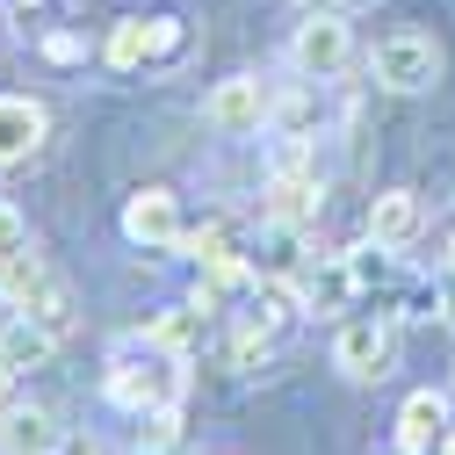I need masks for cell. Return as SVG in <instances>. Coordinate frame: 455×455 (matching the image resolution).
<instances>
[{"mask_svg":"<svg viewBox=\"0 0 455 455\" xmlns=\"http://www.w3.org/2000/svg\"><path fill=\"white\" fill-rule=\"evenodd\" d=\"M174 253H181V260H196V267H217V260H253V246H246V232H239V217H203V224H188Z\"/></svg>","mask_w":455,"mask_h":455,"instance_id":"13","label":"cell"},{"mask_svg":"<svg viewBox=\"0 0 455 455\" xmlns=\"http://www.w3.org/2000/svg\"><path fill=\"white\" fill-rule=\"evenodd\" d=\"M311 124H318V101L311 94H282L275 101V138H311Z\"/></svg>","mask_w":455,"mask_h":455,"instance_id":"19","label":"cell"},{"mask_svg":"<svg viewBox=\"0 0 455 455\" xmlns=\"http://www.w3.org/2000/svg\"><path fill=\"white\" fill-rule=\"evenodd\" d=\"M318 203H325L318 166H297V174H267V203H260V217H267V224H311Z\"/></svg>","mask_w":455,"mask_h":455,"instance_id":"12","label":"cell"},{"mask_svg":"<svg viewBox=\"0 0 455 455\" xmlns=\"http://www.w3.org/2000/svg\"><path fill=\"white\" fill-rule=\"evenodd\" d=\"M441 44L427 36V29H397V36H383L376 44V59H369V73H376V87H390V94H427L434 80H441Z\"/></svg>","mask_w":455,"mask_h":455,"instance_id":"4","label":"cell"},{"mask_svg":"<svg viewBox=\"0 0 455 455\" xmlns=\"http://www.w3.org/2000/svg\"><path fill=\"white\" fill-rule=\"evenodd\" d=\"M44 138H51L44 101H29V94H0V166L36 159V152H44Z\"/></svg>","mask_w":455,"mask_h":455,"instance_id":"10","label":"cell"},{"mask_svg":"<svg viewBox=\"0 0 455 455\" xmlns=\"http://www.w3.org/2000/svg\"><path fill=\"white\" fill-rule=\"evenodd\" d=\"M0 455H66V427H59V412H44V405L0 412Z\"/></svg>","mask_w":455,"mask_h":455,"instance_id":"11","label":"cell"},{"mask_svg":"<svg viewBox=\"0 0 455 455\" xmlns=\"http://www.w3.org/2000/svg\"><path fill=\"white\" fill-rule=\"evenodd\" d=\"M66 455H108V448H101V441H80V448H66Z\"/></svg>","mask_w":455,"mask_h":455,"instance_id":"26","label":"cell"},{"mask_svg":"<svg viewBox=\"0 0 455 455\" xmlns=\"http://www.w3.org/2000/svg\"><path fill=\"white\" fill-rule=\"evenodd\" d=\"M166 448H181V405L138 412V455H166Z\"/></svg>","mask_w":455,"mask_h":455,"instance_id":"18","label":"cell"},{"mask_svg":"<svg viewBox=\"0 0 455 455\" xmlns=\"http://www.w3.org/2000/svg\"><path fill=\"white\" fill-rule=\"evenodd\" d=\"M29 318H36L44 332H59V339H66V332H73V297H66V282H51V290L29 304Z\"/></svg>","mask_w":455,"mask_h":455,"instance_id":"21","label":"cell"},{"mask_svg":"<svg viewBox=\"0 0 455 455\" xmlns=\"http://www.w3.org/2000/svg\"><path fill=\"white\" fill-rule=\"evenodd\" d=\"M419 232H427V203H419V188H383V196L369 203V239H376L383 253L419 246Z\"/></svg>","mask_w":455,"mask_h":455,"instance_id":"9","label":"cell"},{"mask_svg":"<svg viewBox=\"0 0 455 455\" xmlns=\"http://www.w3.org/2000/svg\"><path fill=\"white\" fill-rule=\"evenodd\" d=\"M448 434H455V405L441 390H412L397 405V455H434Z\"/></svg>","mask_w":455,"mask_h":455,"instance_id":"8","label":"cell"},{"mask_svg":"<svg viewBox=\"0 0 455 455\" xmlns=\"http://www.w3.org/2000/svg\"><path fill=\"white\" fill-rule=\"evenodd\" d=\"M166 455H181V448H166Z\"/></svg>","mask_w":455,"mask_h":455,"instance_id":"30","label":"cell"},{"mask_svg":"<svg viewBox=\"0 0 455 455\" xmlns=\"http://www.w3.org/2000/svg\"><path fill=\"white\" fill-rule=\"evenodd\" d=\"M101 390H108V405L116 412H152V405H181V355H166L159 339H131V347H116L108 355V376H101Z\"/></svg>","mask_w":455,"mask_h":455,"instance_id":"1","label":"cell"},{"mask_svg":"<svg viewBox=\"0 0 455 455\" xmlns=\"http://www.w3.org/2000/svg\"><path fill=\"white\" fill-rule=\"evenodd\" d=\"M290 66L304 73V80H339L355 66V29H347V15L339 8H311L304 22H297V36H290Z\"/></svg>","mask_w":455,"mask_h":455,"instance_id":"3","label":"cell"},{"mask_svg":"<svg viewBox=\"0 0 455 455\" xmlns=\"http://www.w3.org/2000/svg\"><path fill=\"white\" fill-rule=\"evenodd\" d=\"M51 355H59V332H44L29 311H15L8 325H0V362L8 369H44Z\"/></svg>","mask_w":455,"mask_h":455,"instance_id":"15","label":"cell"},{"mask_svg":"<svg viewBox=\"0 0 455 455\" xmlns=\"http://www.w3.org/2000/svg\"><path fill=\"white\" fill-rule=\"evenodd\" d=\"M434 311H441V318H448V325H455V275H448V282H441V297H434Z\"/></svg>","mask_w":455,"mask_h":455,"instance_id":"25","label":"cell"},{"mask_svg":"<svg viewBox=\"0 0 455 455\" xmlns=\"http://www.w3.org/2000/svg\"><path fill=\"white\" fill-rule=\"evenodd\" d=\"M44 59H51V66H80V59H87V44H80L73 29H51V36H44Z\"/></svg>","mask_w":455,"mask_h":455,"instance_id":"23","label":"cell"},{"mask_svg":"<svg viewBox=\"0 0 455 455\" xmlns=\"http://www.w3.org/2000/svg\"><path fill=\"white\" fill-rule=\"evenodd\" d=\"M181 51H188V22H181V15H152V73L174 66Z\"/></svg>","mask_w":455,"mask_h":455,"instance_id":"20","label":"cell"},{"mask_svg":"<svg viewBox=\"0 0 455 455\" xmlns=\"http://www.w3.org/2000/svg\"><path fill=\"white\" fill-rule=\"evenodd\" d=\"M325 8H362V0H325Z\"/></svg>","mask_w":455,"mask_h":455,"instance_id":"28","label":"cell"},{"mask_svg":"<svg viewBox=\"0 0 455 455\" xmlns=\"http://www.w3.org/2000/svg\"><path fill=\"white\" fill-rule=\"evenodd\" d=\"M448 275H455V239H448Z\"/></svg>","mask_w":455,"mask_h":455,"instance_id":"29","label":"cell"},{"mask_svg":"<svg viewBox=\"0 0 455 455\" xmlns=\"http://www.w3.org/2000/svg\"><path fill=\"white\" fill-rule=\"evenodd\" d=\"M101 59L116 66V73H152V15H124L116 29H108Z\"/></svg>","mask_w":455,"mask_h":455,"instance_id":"17","label":"cell"},{"mask_svg":"<svg viewBox=\"0 0 455 455\" xmlns=\"http://www.w3.org/2000/svg\"><path fill=\"white\" fill-rule=\"evenodd\" d=\"M297 297H304V311H318V318H347L355 297H362L355 253H318V260L304 267V282H297Z\"/></svg>","mask_w":455,"mask_h":455,"instance_id":"6","label":"cell"},{"mask_svg":"<svg viewBox=\"0 0 455 455\" xmlns=\"http://www.w3.org/2000/svg\"><path fill=\"white\" fill-rule=\"evenodd\" d=\"M203 116H210V131H224V138H260V131L275 124V94L260 87V73H232V80L210 87Z\"/></svg>","mask_w":455,"mask_h":455,"instance_id":"5","label":"cell"},{"mask_svg":"<svg viewBox=\"0 0 455 455\" xmlns=\"http://www.w3.org/2000/svg\"><path fill=\"white\" fill-rule=\"evenodd\" d=\"M181 203L166 196V188H138L131 203H124V239L131 246H145V253H174L181 246Z\"/></svg>","mask_w":455,"mask_h":455,"instance_id":"7","label":"cell"},{"mask_svg":"<svg viewBox=\"0 0 455 455\" xmlns=\"http://www.w3.org/2000/svg\"><path fill=\"white\" fill-rule=\"evenodd\" d=\"M29 8H36V0H29Z\"/></svg>","mask_w":455,"mask_h":455,"instance_id":"31","label":"cell"},{"mask_svg":"<svg viewBox=\"0 0 455 455\" xmlns=\"http://www.w3.org/2000/svg\"><path fill=\"white\" fill-rule=\"evenodd\" d=\"M15 383H22V369L0 362V412H15Z\"/></svg>","mask_w":455,"mask_h":455,"instance_id":"24","label":"cell"},{"mask_svg":"<svg viewBox=\"0 0 455 455\" xmlns=\"http://www.w3.org/2000/svg\"><path fill=\"white\" fill-rule=\"evenodd\" d=\"M203 332H210V304H196V297H188V304H166V311L145 325V339H159V347L181 355V362L203 347Z\"/></svg>","mask_w":455,"mask_h":455,"instance_id":"14","label":"cell"},{"mask_svg":"<svg viewBox=\"0 0 455 455\" xmlns=\"http://www.w3.org/2000/svg\"><path fill=\"white\" fill-rule=\"evenodd\" d=\"M22 246H29V217H22L15 203H0V260L22 253Z\"/></svg>","mask_w":455,"mask_h":455,"instance_id":"22","label":"cell"},{"mask_svg":"<svg viewBox=\"0 0 455 455\" xmlns=\"http://www.w3.org/2000/svg\"><path fill=\"white\" fill-rule=\"evenodd\" d=\"M44 290H51V267H44L36 246H22V253L0 260V304H8V311H29Z\"/></svg>","mask_w":455,"mask_h":455,"instance_id":"16","label":"cell"},{"mask_svg":"<svg viewBox=\"0 0 455 455\" xmlns=\"http://www.w3.org/2000/svg\"><path fill=\"white\" fill-rule=\"evenodd\" d=\"M434 455H455V434H448V441H441V448H434Z\"/></svg>","mask_w":455,"mask_h":455,"instance_id":"27","label":"cell"},{"mask_svg":"<svg viewBox=\"0 0 455 455\" xmlns=\"http://www.w3.org/2000/svg\"><path fill=\"white\" fill-rule=\"evenodd\" d=\"M332 369L347 383H383L397 369V325L376 318V311H347L332 332Z\"/></svg>","mask_w":455,"mask_h":455,"instance_id":"2","label":"cell"}]
</instances>
